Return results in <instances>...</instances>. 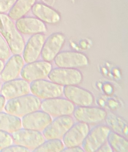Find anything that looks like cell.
Listing matches in <instances>:
<instances>
[{
	"instance_id": "cell-22",
	"label": "cell",
	"mask_w": 128,
	"mask_h": 152,
	"mask_svg": "<svg viewBox=\"0 0 128 152\" xmlns=\"http://www.w3.org/2000/svg\"><path fill=\"white\" fill-rule=\"evenodd\" d=\"M36 0H17L9 11L8 16L12 20H18L23 18L35 4Z\"/></svg>"
},
{
	"instance_id": "cell-32",
	"label": "cell",
	"mask_w": 128,
	"mask_h": 152,
	"mask_svg": "<svg viewBox=\"0 0 128 152\" xmlns=\"http://www.w3.org/2000/svg\"><path fill=\"white\" fill-rule=\"evenodd\" d=\"M5 98L1 95H0V112L1 111L5 106Z\"/></svg>"
},
{
	"instance_id": "cell-29",
	"label": "cell",
	"mask_w": 128,
	"mask_h": 152,
	"mask_svg": "<svg viewBox=\"0 0 128 152\" xmlns=\"http://www.w3.org/2000/svg\"><path fill=\"white\" fill-rule=\"evenodd\" d=\"M0 152H32L30 150L19 145H12L0 151Z\"/></svg>"
},
{
	"instance_id": "cell-3",
	"label": "cell",
	"mask_w": 128,
	"mask_h": 152,
	"mask_svg": "<svg viewBox=\"0 0 128 152\" xmlns=\"http://www.w3.org/2000/svg\"><path fill=\"white\" fill-rule=\"evenodd\" d=\"M75 107L66 98L59 97L43 100L41 103V109L51 117L56 118L71 116Z\"/></svg>"
},
{
	"instance_id": "cell-17",
	"label": "cell",
	"mask_w": 128,
	"mask_h": 152,
	"mask_svg": "<svg viewBox=\"0 0 128 152\" xmlns=\"http://www.w3.org/2000/svg\"><path fill=\"white\" fill-rule=\"evenodd\" d=\"M30 84L23 78L6 81L2 86L1 94L5 99L10 100L29 94Z\"/></svg>"
},
{
	"instance_id": "cell-4",
	"label": "cell",
	"mask_w": 128,
	"mask_h": 152,
	"mask_svg": "<svg viewBox=\"0 0 128 152\" xmlns=\"http://www.w3.org/2000/svg\"><path fill=\"white\" fill-rule=\"evenodd\" d=\"M111 130L106 125L99 124L90 129L81 147L86 152H94L107 142Z\"/></svg>"
},
{
	"instance_id": "cell-1",
	"label": "cell",
	"mask_w": 128,
	"mask_h": 152,
	"mask_svg": "<svg viewBox=\"0 0 128 152\" xmlns=\"http://www.w3.org/2000/svg\"><path fill=\"white\" fill-rule=\"evenodd\" d=\"M0 34L7 42L13 54L20 55L25 46L24 38L8 15L0 13Z\"/></svg>"
},
{
	"instance_id": "cell-9",
	"label": "cell",
	"mask_w": 128,
	"mask_h": 152,
	"mask_svg": "<svg viewBox=\"0 0 128 152\" xmlns=\"http://www.w3.org/2000/svg\"><path fill=\"white\" fill-rule=\"evenodd\" d=\"M74 123L75 120L71 116L55 118L43 131V135L46 140H62Z\"/></svg>"
},
{
	"instance_id": "cell-12",
	"label": "cell",
	"mask_w": 128,
	"mask_h": 152,
	"mask_svg": "<svg viewBox=\"0 0 128 152\" xmlns=\"http://www.w3.org/2000/svg\"><path fill=\"white\" fill-rule=\"evenodd\" d=\"M63 95L67 100L78 107L91 106L94 103L92 93L78 86H64Z\"/></svg>"
},
{
	"instance_id": "cell-21",
	"label": "cell",
	"mask_w": 128,
	"mask_h": 152,
	"mask_svg": "<svg viewBox=\"0 0 128 152\" xmlns=\"http://www.w3.org/2000/svg\"><path fill=\"white\" fill-rule=\"evenodd\" d=\"M22 127L20 118L7 113L0 112V130L12 134Z\"/></svg>"
},
{
	"instance_id": "cell-18",
	"label": "cell",
	"mask_w": 128,
	"mask_h": 152,
	"mask_svg": "<svg viewBox=\"0 0 128 152\" xmlns=\"http://www.w3.org/2000/svg\"><path fill=\"white\" fill-rule=\"evenodd\" d=\"M24 66L25 61L20 55H12L4 65L0 75L1 80L5 82L18 78Z\"/></svg>"
},
{
	"instance_id": "cell-11",
	"label": "cell",
	"mask_w": 128,
	"mask_h": 152,
	"mask_svg": "<svg viewBox=\"0 0 128 152\" xmlns=\"http://www.w3.org/2000/svg\"><path fill=\"white\" fill-rule=\"evenodd\" d=\"M53 69L51 62L44 60L27 63L22 69L20 75L23 79L29 82L45 79Z\"/></svg>"
},
{
	"instance_id": "cell-15",
	"label": "cell",
	"mask_w": 128,
	"mask_h": 152,
	"mask_svg": "<svg viewBox=\"0 0 128 152\" xmlns=\"http://www.w3.org/2000/svg\"><path fill=\"white\" fill-rule=\"evenodd\" d=\"M52 120L50 115L39 110L22 117L21 122L23 128L42 132Z\"/></svg>"
},
{
	"instance_id": "cell-14",
	"label": "cell",
	"mask_w": 128,
	"mask_h": 152,
	"mask_svg": "<svg viewBox=\"0 0 128 152\" xmlns=\"http://www.w3.org/2000/svg\"><path fill=\"white\" fill-rule=\"evenodd\" d=\"M90 129L87 124L75 122L61 140L64 147H81Z\"/></svg>"
},
{
	"instance_id": "cell-7",
	"label": "cell",
	"mask_w": 128,
	"mask_h": 152,
	"mask_svg": "<svg viewBox=\"0 0 128 152\" xmlns=\"http://www.w3.org/2000/svg\"><path fill=\"white\" fill-rule=\"evenodd\" d=\"M107 113L104 109L95 106L75 107L73 118L78 122L88 125H97L105 120Z\"/></svg>"
},
{
	"instance_id": "cell-28",
	"label": "cell",
	"mask_w": 128,
	"mask_h": 152,
	"mask_svg": "<svg viewBox=\"0 0 128 152\" xmlns=\"http://www.w3.org/2000/svg\"><path fill=\"white\" fill-rule=\"evenodd\" d=\"M17 0H0V13L10 11Z\"/></svg>"
},
{
	"instance_id": "cell-5",
	"label": "cell",
	"mask_w": 128,
	"mask_h": 152,
	"mask_svg": "<svg viewBox=\"0 0 128 152\" xmlns=\"http://www.w3.org/2000/svg\"><path fill=\"white\" fill-rule=\"evenodd\" d=\"M50 81L62 86H78L82 82L83 76L78 69L56 67L48 77Z\"/></svg>"
},
{
	"instance_id": "cell-24",
	"label": "cell",
	"mask_w": 128,
	"mask_h": 152,
	"mask_svg": "<svg viewBox=\"0 0 128 152\" xmlns=\"http://www.w3.org/2000/svg\"><path fill=\"white\" fill-rule=\"evenodd\" d=\"M107 143L113 152H128L127 138L113 131L109 134Z\"/></svg>"
},
{
	"instance_id": "cell-23",
	"label": "cell",
	"mask_w": 128,
	"mask_h": 152,
	"mask_svg": "<svg viewBox=\"0 0 128 152\" xmlns=\"http://www.w3.org/2000/svg\"><path fill=\"white\" fill-rule=\"evenodd\" d=\"M106 126L113 131L123 136L128 137V126L127 121L113 114L107 113L105 119Z\"/></svg>"
},
{
	"instance_id": "cell-31",
	"label": "cell",
	"mask_w": 128,
	"mask_h": 152,
	"mask_svg": "<svg viewBox=\"0 0 128 152\" xmlns=\"http://www.w3.org/2000/svg\"><path fill=\"white\" fill-rule=\"evenodd\" d=\"M94 152H113V151L107 142L102 147Z\"/></svg>"
},
{
	"instance_id": "cell-10",
	"label": "cell",
	"mask_w": 128,
	"mask_h": 152,
	"mask_svg": "<svg viewBox=\"0 0 128 152\" xmlns=\"http://www.w3.org/2000/svg\"><path fill=\"white\" fill-rule=\"evenodd\" d=\"M13 143L33 151L45 141L42 132L21 128L12 134Z\"/></svg>"
},
{
	"instance_id": "cell-30",
	"label": "cell",
	"mask_w": 128,
	"mask_h": 152,
	"mask_svg": "<svg viewBox=\"0 0 128 152\" xmlns=\"http://www.w3.org/2000/svg\"><path fill=\"white\" fill-rule=\"evenodd\" d=\"M61 152H86L81 147H64Z\"/></svg>"
},
{
	"instance_id": "cell-26",
	"label": "cell",
	"mask_w": 128,
	"mask_h": 152,
	"mask_svg": "<svg viewBox=\"0 0 128 152\" xmlns=\"http://www.w3.org/2000/svg\"><path fill=\"white\" fill-rule=\"evenodd\" d=\"M10 51L7 42L0 34V59H8L10 55Z\"/></svg>"
},
{
	"instance_id": "cell-6",
	"label": "cell",
	"mask_w": 128,
	"mask_h": 152,
	"mask_svg": "<svg viewBox=\"0 0 128 152\" xmlns=\"http://www.w3.org/2000/svg\"><path fill=\"white\" fill-rule=\"evenodd\" d=\"M30 89L32 94L44 100L61 97L63 95L62 86L45 79L31 82Z\"/></svg>"
},
{
	"instance_id": "cell-13",
	"label": "cell",
	"mask_w": 128,
	"mask_h": 152,
	"mask_svg": "<svg viewBox=\"0 0 128 152\" xmlns=\"http://www.w3.org/2000/svg\"><path fill=\"white\" fill-rule=\"evenodd\" d=\"M65 37L63 34L55 33L45 39L41 57L43 60L51 62L54 61L61 52L65 42Z\"/></svg>"
},
{
	"instance_id": "cell-25",
	"label": "cell",
	"mask_w": 128,
	"mask_h": 152,
	"mask_svg": "<svg viewBox=\"0 0 128 152\" xmlns=\"http://www.w3.org/2000/svg\"><path fill=\"white\" fill-rule=\"evenodd\" d=\"M64 147L61 140H45L32 152H61Z\"/></svg>"
},
{
	"instance_id": "cell-2",
	"label": "cell",
	"mask_w": 128,
	"mask_h": 152,
	"mask_svg": "<svg viewBox=\"0 0 128 152\" xmlns=\"http://www.w3.org/2000/svg\"><path fill=\"white\" fill-rule=\"evenodd\" d=\"M42 101L33 94H27L9 100L4 106L7 113L20 118L39 110Z\"/></svg>"
},
{
	"instance_id": "cell-34",
	"label": "cell",
	"mask_w": 128,
	"mask_h": 152,
	"mask_svg": "<svg viewBox=\"0 0 128 152\" xmlns=\"http://www.w3.org/2000/svg\"><path fill=\"white\" fill-rule=\"evenodd\" d=\"M1 87H2L1 83V81H0V93H1Z\"/></svg>"
},
{
	"instance_id": "cell-8",
	"label": "cell",
	"mask_w": 128,
	"mask_h": 152,
	"mask_svg": "<svg viewBox=\"0 0 128 152\" xmlns=\"http://www.w3.org/2000/svg\"><path fill=\"white\" fill-rule=\"evenodd\" d=\"M53 61L57 67L76 69L86 67L89 64L86 54L74 51L61 52Z\"/></svg>"
},
{
	"instance_id": "cell-19",
	"label": "cell",
	"mask_w": 128,
	"mask_h": 152,
	"mask_svg": "<svg viewBox=\"0 0 128 152\" xmlns=\"http://www.w3.org/2000/svg\"><path fill=\"white\" fill-rule=\"evenodd\" d=\"M16 27L20 34L35 35L42 34L47 31V27L43 21L37 18H22L16 21Z\"/></svg>"
},
{
	"instance_id": "cell-27",
	"label": "cell",
	"mask_w": 128,
	"mask_h": 152,
	"mask_svg": "<svg viewBox=\"0 0 128 152\" xmlns=\"http://www.w3.org/2000/svg\"><path fill=\"white\" fill-rule=\"evenodd\" d=\"M13 143L11 134L0 130V151L12 145Z\"/></svg>"
},
{
	"instance_id": "cell-33",
	"label": "cell",
	"mask_w": 128,
	"mask_h": 152,
	"mask_svg": "<svg viewBox=\"0 0 128 152\" xmlns=\"http://www.w3.org/2000/svg\"><path fill=\"white\" fill-rule=\"evenodd\" d=\"M4 66V63L3 60L0 59V75L3 70Z\"/></svg>"
},
{
	"instance_id": "cell-20",
	"label": "cell",
	"mask_w": 128,
	"mask_h": 152,
	"mask_svg": "<svg viewBox=\"0 0 128 152\" xmlns=\"http://www.w3.org/2000/svg\"><path fill=\"white\" fill-rule=\"evenodd\" d=\"M32 12L38 19L48 24H56L60 20V16L57 12L41 3L35 4L32 8Z\"/></svg>"
},
{
	"instance_id": "cell-16",
	"label": "cell",
	"mask_w": 128,
	"mask_h": 152,
	"mask_svg": "<svg viewBox=\"0 0 128 152\" xmlns=\"http://www.w3.org/2000/svg\"><path fill=\"white\" fill-rule=\"evenodd\" d=\"M44 34L33 35L28 40L23 52V58L26 63L37 61L41 56L45 40Z\"/></svg>"
}]
</instances>
